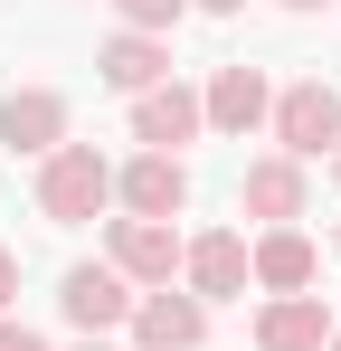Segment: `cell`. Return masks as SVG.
<instances>
[{
	"label": "cell",
	"mask_w": 341,
	"mask_h": 351,
	"mask_svg": "<svg viewBox=\"0 0 341 351\" xmlns=\"http://www.w3.org/2000/svg\"><path fill=\"white\" fill-rule=\"evenodd\" d=\"M105 199H114V162L95 143H57L48 162H38V219L76 228V219H95Z\"/></svg>",
	"instance_id": "1"
},
{
	"label": "cell",
	"mask_w": 341,
	"mask_h": 351,
	"mask_svg": "<svg viewBox=\"0 0 341 351\" xmlns=\"http://www.w3.org/2000/svg\"><path fill=\"white\" fill-rule=\"evenodd\" d=\"M275 143H284V162H323V152H341V86H323V76L284 86V95H275Z\"/></svg>",
	"instance_id": "2"
},
{
	"label": "cell",
	"mask_w": 341,
	"mask_h": 351,
	"mask_svg": "<svg viewBox=\"0 0 341 351\" xmlns=\"http://www.w3.org/2000/svg\"><path fill=\"white\" fill-rule=\"evenodd\" d=\"M57 304H66V323L95 342V332H114V323H133V304H142V294H133V276H123V266L105 256V266H66Z\"/></svg>",
	"instance_id": "3"
},
{
	"label": "cell",
	"mask_w": 341,
	"mask_h": 351,
	"mask_svg": "<svg viewBox=\"0 0 341 351\" xmlns=\"http://www.w3.org/2000/svg\"><path fill=\"white\" fill-rule=\"evenodd\" d=\"M199 123H209V95H190L180 76H162L152 95H133V143L142 152H180Z\"/></svg>",
	"instance_id": "4"
},
{
	"label": "cell",
	"mask_w": 341,
	"mask_h": 351,
	"mask_svg": "<svg viewBox=\"0 0 341 351\" xmlns=\"http://www.w3.org/2000/svg\"><path fill=\"white\" fill-rule=\"evenodd\" d=\"M133 342H142V351H199V342H209V304L152 285L142 304H133Z\"/></svg>",
	"instance_id": "5"
},
{
	"label": "cell",
	"mask_w": 341,
	"mask_h": 351,
	"mask_svg": "<svg viewBox=\"0 0 341 351\" xmlns=\"http://www.w3.org/2000/svg\"><path fill=\"white\" fill-rule=\"evenodd\" d=\"M0 143L48 162L57 143H66V95H57V86H19V95H0Z\"/></svg>",
	"instance_id": "6"
},
{
	"label": "cell",
	"mask_w": 341,
	"mask_h": 351,
	"mask_svg": "<svg viewBox=\"0 0 341 351\" xmlns=\"http://www.w3.org/2000/svg\"><path fill=\"white\" fill-rule=\"evenodd\" d=\"M114 199H123L133 219H180V199H190L180 152H142V162H123V171H114Z\"/></svg>",
	"instance_id": "7"
},
{
	"label": "cell",
	"mask_w": 341,
	"mask_h": 351,
	"mask_svg": "<svg viewBox=\"0 0 341 351\" xmlns=\"http://www.w3.org/2000/svg\"><path fill=\"white\" fill-rule=\"evenodd\" d=\"M332 304L323 294H275L266 313H256V351H332Z\"/></svg>",
	"instance_id": "8"
},
{
	"label": "cell",
	"mask_w": 341,
	"mask_h": 351,
	"mask_svg": "<svg viewBox=\"0 0 341 351\" xmlns=\"http://www.w3.org/2000/svg\"><path fill=\"white\" fill-rule=\"evenodd\" d=\"M180 276H190V294L199 304H218V294H247V237L237 228H209V237H190V256H180Z\"/></svg>",
	"instance_id": "9"
},
{
	"label": "cell",
	"mask_w": 341,
	"mask_h": 351,
	"mask_svg": "<svg viewBox=\"0 0 341 351\" xmlns=\"http://www.w3.org/2000/svg\"><path fill=\"white\" fill-rule=\"evenodd\" d=\"M180 256H190V247L170 237V219H114V266H123L133 285H170Z\"/></svg>",
	"instance_id": "10"
},
{
	"label": "cell",
	"mask_w": 341,
	"mask_h": 351,
	"mask_svg": "<svg viewBox=\"0 0 341 351\" xmlns=\"http://www.w3.org/2000/svg\"><path fill=\"white\" fill-rule=\"evenodd\" d=\"M237 209L247 219H266V228H294L303 219V162H247V180H237Z\"/></svg>",
	"instance_id": "11"
},
{
	"label": "cell",
	"mask_w": 341,
	"mask_h": 351,
	"mask_svg": "<svg viewBox=\"0 0 341 351\" xmlns=\"http://www.w3.org/2000/svg\"><path fill=\"white\" fill-rule=\"evenodd\" d=\"M247 266H256V285H266V294H303L323 256H313V237H303V228H266L256 247H247Z\"/></svg>",
	"instance_id": "12"
},
{
	"label": "cell",
	"mask_w": 341,
	"mask_h": 351,
	"mask_svg": "<svg viewBox=\"0 0 341 351\" xmlns=\"http://www.w3.org/2000/svg\"><path fill=\"white\" fill-rule=\"evenodd\" d=\"M266 114H275V95H266L256 66H218V76H209V123H218V133H256Z\"/></svg>",
	"instance_id": "13"
},
{
	"label": "cell",
	"mask_w": 341,
	"mask_h": 351,
	"mask_svg": "<svg viewBox=\"0 0 341 351\" xmlns=\"http://www.w3.org/2000/svg\"><path fill=\"white\" fill-rule=\"evenodd\" d=\"M105 86H123V95H152V86H162L170 76V48L162 38H142V29H123V38H105Z\"/></svg>",
	"instance_id": "14"
},
{
	"label": "cell",
	"mask_w": 341,
	"mask_h": 351,
	"mask_svg": "<svg viewBox=\"0 0 341 351\" xmlns=\"http://www.w3.org/2000/svg\"><path fill=\"white\" fill-rule=\"evenodd\" d=\"M114 10H123V29L162 38V29H180V10H190V0H114Z\"/></svg>",
	"instance_id": "15"
},
{
	"label": "cell",
	"mask_w": 341,
	"mask_h": 351,
	"mask_svg": "<svg viewBox=\"0 0 341 351\" xmlns=\"http://www.w3.org/2000/svg\"><path fill=\"white\" fill-rule=\"evenodd\" d=\"M0 351H48V342H38L29 323H10V313H0Z\"/></svg>",
	"instance_id": "16"
},
{
	"label": "cell",
	"mask_w": 341,
	"mask_h": 351,
	"mask_svg": "<svg viewBox=\"0 0 341 351\" xmlns=\"http://www.w3.org/2000/svg\"><path fill=\"white\" fill-rule=\"evenodd\" d=\"M10 294H19V256L0 247V313H10Z\"/></svg>",
	"instance_id": "17"
},
{
	"label": "cell",
	"mask_w": 341,
	"mask_h": 351,
	"mask_svg": "<svg viewBox=\"0 0 341 351\" xmlns=\"http://www.w3.org/2000/svg\"><path fill=\"white\" fill-rule=\"evenodd\" d=\"M199 10H218V19H227V10H247V0H199Z\"/></svg>",
	"instance_id": "18"
},
{
	"label": "cell",
	"mask_w": 341,
	"mask_h": 351,
	"mask_svg": "<svg viewBox=\"0 0 341 351\" xmlns=\"http://www.w3.org/2000/svg\"><path fill=\"white\" fill-rule=\"evenodd\" d=\"M284 10H332V0H284Z\"/></svg>",
	"instance_id": "19"
},
{
	"label": "cell",
	"mask_w": 341,
	"mask_h": 351,
	"mask_svg": "<svg viewBox=\"0 0 341 351\" xmlns=\"http://www.w3.org/2000/svg\"><path fill=\"white\" fill-rule=\"evenodd\" d=\"M76 351H114V342H76Z\"/></svg>",
	"instance_id": "20"
},
{
	"label": "cell",
	"mask_w": 341,
	"mask_h": 351,
	"mask_svg": "<svg viewBox=\"0 0 341 351\" xmlns=\"http://www.w3.org/2000/svg\"><path fill=\"white\" fill-rule=\"evenodd\" d=\"M332 180H341V152H332Z\"/></svg>",
	"instance_id": "21"
},
{
	"label": "cell",
	"mask_w": 341,
	"mask_h": 351,
	"mask_svg": "<svg viewBox=\"0 0 341 351\" xmlns=\"http://www.w3.org/2000/svg\"><path fill=\"white\" fill-rule=\"evenodd\" d=\"M332 237H341V228H332Z\"/></svg>",
	"instance_id": "22"
},
{
	"label": "cell",
	"mask_w": 341,
	"mask_h": 351,
	"mask_svg": "<svg viewBox=\"0 0 341 351\" xmlns=\"http://www.w3.org/2000/svg\"><path fill=\"white\" fill-rule=\"evenodd\" d=\"M332 351H341V342H332Z\"/></svg>",
	"instance_id": "23"
}]
</instances>
